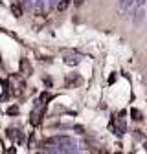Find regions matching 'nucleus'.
Instances as JSON below:
<instances>
[{
	"label": "nucleus",
	"instance_id": "f257e3e1",
	"mask_svg": "<svg viewBox=\"0 0 147 154\" xmlns=\"http://www.w3.org/2000/svg\"><path fill=\"white\" fill-rule=\"evenodd\" d=\"M63 55H64V64H70V66H76V64H79V61H81V57H79V53L77 51H74V50H66V51H63Z\"/></svg>",
	"mask_w": 147,
	"mask_h": 154
},
{
	"label": "nucleus",
	"instance_id": "f03ea898",
	"mask_svg": "<svg viewBox=\"0 0 147 154\" xmlns=\"http://www.w3.org/2000/svg\"><path fill=\"white\" fill-rule=\"evenodd\" d=\"M20 72L24 73V75H31L33 73V68H31V63L28 61V59H20Z\"/></svg>",
	"mask_w": 147,
	"mask_h": 154
},
{
	"label": "nucleus",
	"instance_id": "7ed1b4c3",
	"mask_svg": "<svg viewBox=\"0 0 147 154\" xmlns=\"http://www.w3.org/2000/svg\"><path fill=\"white\" fill-rule=\"evenodd\" d=\"M79 83H81V77L76 75V73H72L68 79H64V85L66 86H74V85H79Z\"/></svg>",
	"mask_w": 147,
	"mask_h": 154
},
{
	"label": "nucleus",
	"instance_id": "20e7f679",
	"mask_svg": "<svg viewBox=\"0 0 147 154\" xmlns=\"http://www.w3.org/2000/svg\"><path fill=\"white\" fill-rule=\"evenodd\" d=\"M11 13H13V17H20L22 15V9H20V6H17V4H11Z\"/></svg>",
	"mask_w": 147,
	"mask_h": 154
},
{
	"label": "nucleus",
	"instance_id": "39448f33",
	"mask_svg": "<svg viewBox=\"0 0 147 154\" xmlns=\"http://www.w3.org/2000/svg\"><path fill=\"white\" fill-rule=\"evenodd\" d=\"M68 6H70V0H59V4H57V11H64Z\"/></svg>",
	"mask_w": 147,
	"mask_h": 154
},
{
	"label": "nucleus",
	"instance_id": "423d86ee",
	"mask_svg": "<svg viewBox=\"0 0 147 154\" xmlns=\"http://www.w3.org/2000/svg\"><path fill=\"white\" fill-rule=\"evenodd\" d=\"M133 119L134 121H142V112H138L136 108H133Z\"/></svg>",
	"mask_w": 147,
	"mask_h": 154
},
{
	"label": "nucleus",
	"instance_id": "0eeeda50",
	"mask_svg": "<svg viewBox=\"0 0 147 154\" xmlns=\"http://www.w3.org/2000/svg\"><path fill=\"white\" fill-rule=\"evenodd\" d=\"M74 4H76V6H83V0H74Z\"/></svg>",
	"mask_w": 147,
	"mask_h": 154
}]
</instances>
